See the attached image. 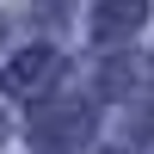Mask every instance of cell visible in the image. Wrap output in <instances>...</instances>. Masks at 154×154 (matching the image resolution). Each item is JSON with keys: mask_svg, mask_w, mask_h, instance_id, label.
I'll list each match as a JSON object with an SVG mask.
<instances>
[]
</instances>
